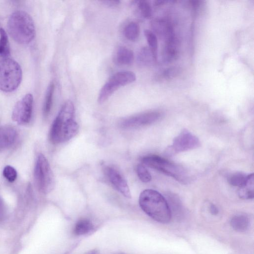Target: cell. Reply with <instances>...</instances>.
<instances>
[{"label": "cell", "mask_w": 254, "mask_h": 254, "mask_svg": "<svg viewBox=\"0 0 254 254\" xmlns=\"http://www.w3.org/2000/svg\"><path fill=\"white\" fill-rule=\"evenodd\" d=\"M161 116L160 112L152 111L141 113L123 120L120 124L123 128H136L151 125Z\"/></svg>", "instance_id": "cell-10"}, {"label": "cell", "mask_w": 254, "mask_h": 254, "mask_svg": "<svg viewBox=\"0 0 254 254\" xmlns=\"http://www.w3.org/2000/svg\"><path fill=\"white\" fill-rule=\"evenodd\" d=\"M136 172L139 179L144 183H147L151 180V176L146 168L142 164H138L136 168Z\"/></svg>", "instance_id": "cell-27"}, {"label": "cell", "mask_w": 254, "mask_h": 254, "mask_svg": "<svg viewBox=\"0 0 254 254\" xmlns=\"http://www.w3.org/2000/svg\"><path fill=\"white\" fill-rule=\"evenodd\" d=\"M104 4L110 7H116L118 6L120 3V0H103L102 1Z\"/></svg>", "instance_id": "cell-29"}, {"label": "cell", "mask_w": 254, "mask_h": 254, "mask_svg": "<svg viewBox=\"0 0 254 254\" xmlns=\"http://www.w3.org/2000/svg\"><path fill=\"white\" fill-rule=\"evenodd\" d=\"M152 32L165 41L174 35L171 23L164 19H155L151 22Z\"/></svg>", "instance_id": "cell-13"}, {"label": "cell", "mask_w": 254, "mask_h": 254, "mask_svg": "<svg viewBox=\"0 0 254 254\" xmlns=\"http://www.w3.org/2000/svg\"><path fill=\"white\" fill-rule=\"evenodd\" d=\"M79 126L75 120L73 103L66 101L54 120L49 132V139L53 144L67 141L78 133Z\"/></svg>", "instance_id": "cell-1"}, {"label": "cell", "mask_w": 254, "mask_h": 254, "mask_svg": "<svg viewBox=\"0 0 254 254\" xmlns=\"http://www.w3.org/2000/svg\"><path fill=\"white\" fill-rule=\"evenodd\" d=\"M142 210L156 221L169 223L172 217L171 211L165 198L158 191L147 189L142 191L139 197Z\"/></svg>", "instance_id": "cell-2"}, {"label": "cell", "mask_w": 254, "mask_h": 254, "mask_svg": "<svg viewBox=\"0 0 254 254\" xmlns=\"http://www.w3.org/2000/svg\"><path fill=\"white\" fill-rule=\"evenodd\" d=\"M22 72L18 63L9 58L0 60V90L5 92L14 91L22 80Z\"/></svg>", "instance_id": "cell-5"}, {"label": "cell", "mask_w": 254, "mask_h": 254, "mask_svg": "<svg viewBox=\"0 0 254 254\" xmlns=\"http://www.w3.org/2000/svg\"><path fill=\"white\" fill-rule=\"evenodd\" d=\"M10 53L7 33L3 28H0V56L3 58H8Z\"/></svg>", "instance_id": "cell-23"}, {"label": "cell", "mask_w": 254, "mask_h": 254, "mask_svg": "<svg viewBox=\"0 0 254 254\" xmlns=\"http://www.w3.org/2000/svg\"><path fill=\"white\" fill-rule=\"evenodd\" d=\"M209 211L212 215H217L219 212L217 207L213 203H211L209 207Z\"/></svg>", "instance_id": "cell-31"}, {"label": "cell", "mask_w": 254, "mask_h": 254, "mask_svg": "<svg viewBox=\"0 0 254 254\" xmlns=\"http://www.w3.org/2000/svg\"><path fill=\"white\" fill-rule=\"evenodd\" d=\"M200 145L198 138L187 129H184L176 136L171 146L165 152L166 155L196 148Z\"/></svg>", "instance_id": "cell-8"}, {"label": "cell", "mask_w": 254, "mask_h": 254, "mask_svg": "<svg viewBox=\"0 0 254 254\" xmlns=\"http://www.w3.org/2000/svg\"><path fill=\"white\" fill-rule=\"evenodd\" d=\"M134 60L133 52L125 46H119L113 56L114 62L120 65H129Z\"/></svg>", "instance_id": "cell-14"}, {"label": "cell", "mask_w": 254, "mask_h": 254, "mask_svg": "<svg viewBox=\"0 0 254 254\" xmlns=\"http://www.w3.org/2000/svg\"><path fill=\"white\" fill-rule=\"evenodd\" d=\"M55 90V84L52 82L49 85L45 97L43 105V115L46 117L49 115L53 104V96Z\"/></svg>", "instance_id": "cell-21"}, {"label": "cell", "mask_w": 254, "mask_h": 254, "mask_svg": "<svg viewBox=\"0 0 254 254\" xmlns=\"http://www.w3.org/2000/svg\"><path fill=\"white\" fill-rule=\"evenodd\" d=\"M182 72L179 66H171L164 70L160 74V77L165 80H170L178 76Z\"/></svg>", "instance_id": "cell-25"}, {"label": "cell", "mask_w": 254, "mask_h": 254, "mask_svg": "<svg viewBox=\"0 0 254 254\" xmlns=\"http://www.w3.org/2000/svg\"><path fill=\"white\" fill-rule=\"evenodd\" d=\"M145 165L155 169L182 183L186 184L189 180L188 173L181 166L156 155H149L141 159Z\"/></svg>", "instance_id": "cell-4"}, {"label": "cell", "mask_w": 254, "mask_h": 254, "mask_svg": "<svg viewBox=\"0 0 254 254\" xmlns=\"http://www.w3.org/2000/svg\"><path fill=\"white\" fill-rule=\"evenodd\" d=\"M247 176L242 172H235L229 174L227 180L230 185L240 188L246 182Z\"/></svg>", "instance_id": "cell-24"}, {"label": "cell", "mask_w": 254, "mask_h": 254, "mask_svg": "<svg viewBox=\"0 0 254 254\" xmlns=\"http://www.w3.org/2000/svg\"><path fill=\"white\" fill-rule=\"evenodd\" d=\"M136 80L134 73L130 71H122L112 75L101 88L98 98L100 104L105 102L120 86H123Z\"/></svg>", "instance_id": "cell-7"}, {"label": "cell", "mask_w": 254, "mask_h": 254, "mask_svg": "<svg viewBox=\"0 0 254 254\" xmlns=\"http://www.w3.org/2000/svg\"><path fill=\"white\" fill-rule=\"evenodd\" d=\"M157 53L150 48L144 47L138 51L137 61L141 66H150L154 64L157 61Z\"/></svg>", "instance_id": "cell-15"}, {"label": "cell", "mask_w": 254, "mask_h": 254, "mask_svg": "<svg viewBox=\"0 0 254 254\" xmlns=\"http://www.w3.org/2000/svg\"><path fill=\"white\" fill-rule=\"evenodd\" d=\"M5 217V209L2 200L0 198V221H2Z\"/></svg>", "instance_id": "cell-30"}, {"label": "cell", "mask_w": 254, "mask_h": 254, "mask_svg": "<svg viewBox=\"0 0 254 254\" xmlns=\"http://www.w3.org/2000/svg\"><path fill=\"white\" fill-rule=\"evenodd\" d=\"M131 5L136 16L142 19H147L152 15L151 6L146 0H133Z\"/></svg>", "instance_id": "cell-17"}, {"label": "cell", "mask_w": 254, "mask_h": 254, "mask_svg": "<svg viewBox=\"0 0 254 254\" xmlns=\"http://www.w3.org/2000/svg\"><path fill=\"white\" fill-rule=\"evenodd\" d=\"M180 48V41L175 34L165 40L162 56L164 62L168 63L176 60Z\"/></svg>", "instance_id": "cell-12"}, {"label": "cell", "mask_w": 254, "mask_h": 254, "mask_svg": "<svg viewBox=\"0 0 254 254\" xmlns=\"http://www.w3.org/2000/svg\"><path fill=\"white\" fill-rule=\"evenodd\" d=\"M93 229L92 223L88 219H81L75 224L73 228V233L77 236L87 234Z\"/></svg>", "instance_id": "cell-20"}, {"label": "cell", "mask_w": 254, "mask_h": 254, "mask_svg": "<svg viewBox=\"0 0 254 254\" xmlns=\"http://www.w3.org/2000/svg\"><path fill=\"white\" fill-rule=\"evenodd\" d=\"M230 224L235 231L240 232H245L249 227V219L244 214H237L231 218Z\"/></svg>", "instance_id": "cell-19"}, {"label": "cell", "mask_w": 254, "mask_h": 254, "mask_svg": "<svg viewBox=\"0 0 254 254\" xmlns=\"http://www.w3.org/2000/svg\"><path fill=\"white\" fill-rule=\"evenodd\" d=\"M16 135V131L12 127H0V150L10 146L14 142Z\"/></svg>", "instance_id": "cell-16"}, {"label": "cell", "mask_w": 254, "mask_h": 254, "mask_svg": "<svg viewBox=\"0 0 254 254\" xmlns=\"http://www.w3.org/2000/svg\"><path fill=\"white\" fill-rule=\"evenodd\" d=\"M3 175L9 182H14L17 178V172L12 166H6L3 170Z\"/></svg>", "instance_id": "cell-28"}, {"label": "cell", "mask_w": 254, "mask_h": 254, "mask_svg": "<svg viewBox=\"0 0 254 254\" xmlns=\"http://www.w3.org/2000/svg\"><path fill=\"white\" fill-rule=\"evenodd\" d=\"M7 29L13 39L20 44L29 43L35 35L32 18L22 10L14 11L10 15L7 21Z\"/></svg>", "instance_id": "cell-3"}, {"label": "cell", "mask_w": 254, "mask_h": 254, "mask_svg": "<svg viewBox=\"0 0 254 254\" xmlns=\"http://www.w3.org/2000/svg\"><path fill=\"white\" fill-rule=\"evenodd\" d=\"M33 104V97L28 93L15 104L12 112V119L19 125H26L31 120Z\"/></svg>", "instance_id": "cell-9"}, {"label": "cell", "mask_w": 254, "mask_h": 254, "mask_svg": "<svg viewBox=\"0 0 254 254\" xmlns=\"http://www.w3.org/2000/svg\"><path fill=\"white\" fill-rule=\"evenodd\" d=\"M239 196L243 199H251L254 197V176L252 173L247 176L245 184L239 188Z\"/></svg>", "instance_id": "cell-18"}, {"label": "cell", "mask_w": 254, "mask_h": 254, "mask_svg": "<svg viewBox=\"0 0 254 254\" xmlns=\"http://www.w3.org/2000/svg\"><path fill=\"white\" fill-rule=\"evenodd\" d=\"M124 35L128 40L134 41L139 37L140 27L138 24L135 22L129 23L125 28Z\"/></svg>", "instance_id": "cell-22"}, {"label": "cell", "mask_w": 254, "mask_h": 254, "mask_svg": "<svg viewBox=\"0 0 254 254\" xmlns=\"http://www.w3.org/2000/svg\"><path fill=\"white\" fill-rule=\"evenodd\" d=\"M144 33L149 48L157 53L158 39L156 35L151 30L148 29L145 30Z\"/></svg>", "instance_id": "cell-26"}, {"label": "cell", "mask_w": 254, "mask_h": 254, "mask_svg": "<svg viewBox=\"0 0 254 254\" xmlns=\"http://www.w3.org/2000/svg\"><path fill=\"white\" fill-rule=\"evenodd\" d=\"M34 174L37 187L41 192L47 194L54 189V175L47 159L43 154H39L37 157Z\"/></svg>", "instance_id": "cell-6"}, {"label": "cell", "mask_w": 254, "mask_h": 254, "mask_svg": "<svg viewBox=\"0 0 254 254\" xmlns=\"http://www.w3.org/2000/svg\"><path fill=\"white\" fill-rule=\"evenodd\" d=\"M104 170L113 187L125 197L130 198L131 194L127 183L120 173L110 166H105Z\"/></svg>", "instance_id": "cell-11"}]
</instances>
